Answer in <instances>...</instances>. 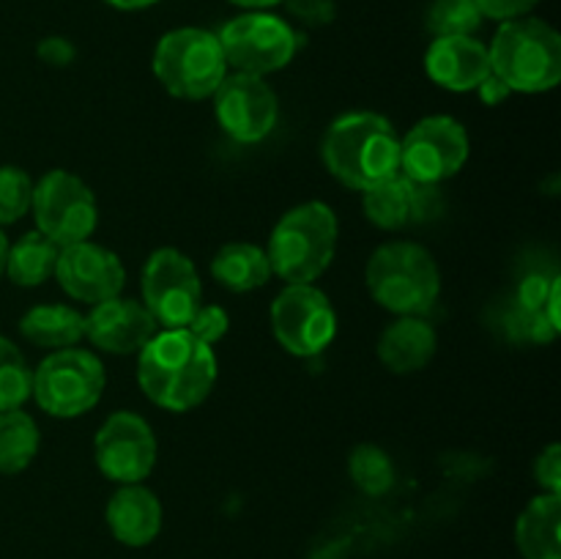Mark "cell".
Masks as SVG:
<instances>
[{
    "label": "cell",
    "mask_w": 561,
    "mask_h": 559,
    "mask_svg": "<svg viewBox=\"0 0 561 559\" xmlns=\"http://www.w3.org/2000/svg\"><path fill=\"white\" fill-rule=\"evenodd\" d=\"M485 22L477 0H433L427 9V31L442 36H474Z\"/></svg>",
    "instance_id": "obj_28"
},
{
    "label": "cell",
    "mask_w": 561,
    "mask_h": 559,
    "mask_svg": "<svg viewBox=\"0 0 561 559\" xmlns=\"http://www.w3.org/2000/svg\"><path fill=\"white\" fill-rule=\"evenodd\" d=\"M288 5L290 16L299 20L301 25H310V27H323L334 20L337 14V5L334 0H283Z\"/></svg>",
    "instance_id": "obj_32"
},
{
    "label": "cell",
    "mask_w": 561,
    "mask_h": 559,
    "mask_svg": "<svg viewBox=\"0 0 561 559\" xmlns=\"http://www.w3.org/2000/svg\"><path fill=\"white\" fill-rule=\"evenodd\" d=\"M365 283L378 307L392 316H425L442 296L436 258L416 241H387L370 255Z\"/></svg>",
    "instance_id": "obj_5"
},
{
    "label": "cell",
    "mask_w": 561,
    "mask_h": 559,
    "mask_svg": "<svg viewBox=\"0 0 561 559\" xmlns=\"http://www.w3.org/2000/svg\"><path fill=\"white\" fill-rule=\"evenodd\" d=\"M107 5H113V9L118 11H142V9H151V5H157L159 0H104Z\"/></svg>",
    "instance_id": "obj_36"
},
{
    "label": "cell",
    "mask_w": 561,
    "mask_h": 559,
    "mask_svg": "<svg viewBox=\"0 0 561 559\" xmlns=\"http://www.w3.org/2000/svg\"><path fill=\"white\" fill-rule=\"evenodd\" d=\"M321 159L340 184L365 192L400 173V135L383 115L354 110L329 124Z\"/></svg>",
    "instance_id": "obj_2"
},
{
    "label": "cell",
    "mask_w": 561,
    "mask_h": 559,
    "mask_svg": "<svg viewBox=\"0 0 561 559\" xmlns=\"http://www.w3.org/2000/svg\"><path fill=\"white\" fill-rule=\"evenodd\" d=\"M38 425L27 411H0V475H20L38 455Z\"/></svg>",
    "instance_id": "obj_25"
},
{
    "label": "cell",
    "mask_w": 561,
    "mask_h": 559,
    "mask_svg": "<svg viewBox=\"0 0 561 559\" xmlns=\"http://www.w3.org/2000/svg\"><path fill=\"white\" fill-rule=\"evenodd\" d=\"M211 277L230 294H250L263 288L274 274L263 247L250 241H230L211 258Z\"/></svg>",
    "instance_id": "obj_22"
},
{
    "label": "cell",
    "mask_w": 561,
    "mask_h": 559,
    "mask_svg": "<svg viewBox=\"0 0 561 559\" xmlns=\"http://www.w3.org/2000/svg\"><path fill=\"white\" fill-rule=\"evenodd\" d=\"M438 349V334L433 323L422 316H398L378 338V360L392 373H416L431 365Z\"/></svg>",
    "instance_id": "obj_20"
},
{
    "label": "cell",
    "mask_w": 561,
    "mask_h": 559,
    "mask_svg": "<svg viewBox=\"0 0 561 559\" xmlns=\"http://www.w3.org/2000/svg\"><path fill=\"white\" fill-rule=\"evenodd\" d=\"M520 559H561V497L537 493L515 521Z\"/></svg>",
    "instance_id": "obj_21"
},
{
    "label": "cell",
    "mask_w": 561,
    "mask_h": 559,
    "mask_svg": "<svg viewBox=\"0 0 561 559\" xmlns=\"http://www.w3.org/2000/svg\"><path fill=\"white\" fill-rule=\"evenodd\" d=\"M469 132L453 115H427L400 137V173L416 184L438 186L469 162Z\"/></svg>",
    "instance_id": "obj_10"
},
{
    "label": "cell",
    "mask_w": 561,
    "mask_h": 559,
    "mask_svg": "<svg viewBox=\"0 0 561 559\" xmlns=\"http://www.w3.org/2000/svg\"><path fill=\"white\" fill-rule=\"evenodd\" d=\"M20 334L44 351L71 349L85 338V316L71 305H36L20 318Z\"/></svg>",
    "instance_id": "obj_23"
},
{
    "label": "cell",
    "mask_w": 561,
    "mask_h": 559,
    "mask_svg": "<svg viewBox=\"0 0 561 559\" xmlns=\"http://www.w3.org/2000/svg\"><path fill=\"white\" fill-rule=\"evenodd\" d=\"M157 436L135 411H115L93 436V460L118 486L142 482L157 466Z\"/></svg>",
    "instance_id": "obj_13"
},
{
    "label": "cell",
    "mask_w": 561,
    "mask_h": 559,
    "mask_svg": "<svg viewBox=\"0 0 561 559\" xmlns=\"http://www.w3.org/2000/svg\"><path fill=\"white\" fill-rule=\"evenodd\" d=\"M268 321L274 340L299 360L318 356L337 338V312L316 283L285 285L272 301Z\"/></svg>",
    "instance_id": "obj_12"
},
{
    "label": "cell",
    "mask_w": 561,
    "mask_h": 559,
    "mask_svg": "<svg viewBox=\"0 0 561 559\" xmlns=\"http://www.w3.org/2000/svg\"><path fill=\"white\" fill-rule=\"evenodd\" d=\"M354 486L367 497H383L394 486V464L378 444H359L348 458Z\"/></svg>",
    "instance_id": "obj_26"
},
{
    "label": "cell",
    "mask_w": 561,
    "mask_h": 559,
    "mask_svg": "<svg viewBox=\"0 0 561 559\" xmlns=\"http://www.w3.org/2000/svg\"><path fill=\"white\" fill-rule=\"evenodd\" d=\"M365 217L381 230H405L442 212L438 186L416 184L403 173L389 175L381 184L362 192Z\"/></svg>",
    "instance_id": "obj_16"
},
{
    "label": "cell",
    "mask_w": 561,
    "mask_h": 559,
    "mask_svg": "<svg viewBox=\"0 0 561 559\" xmlns=\"http://www.w3.org/2000/svg\"><path fill=\"white\" fill-rule=\"evenodd\" d=\"M228 69L266 77L285 69L299 53V33L272 11H244L217 33Z\"/></svg>",
    "instance_id": "obj_8"
},
{
    "label": "cell",
    "mask_w": 561,
    "mask_h": 559,
    "mask_svg": "<svg viewBox=\"0 0 561 559\" xmlns=\"http://www.w3.org/2000/svg\"><path fill=\"white\" fill-rule=\"evenodd\" d=\"M214 113L230 140L261 142L277 126L279 102L263 77L233 71L214 91Z\"/></svg>",
    "instance_id": "obj_14"
},
{
    "label": "cell",
    "mask_w": 561,
    "mask_h": 559,
    "mask_svg": "<svg viewBox=\"0 0 561 559\" xmlns=\"http://www.w3.org/2000/svg\"><path fill=\"white\" fill-rule=\"evenodd\" d=\"M36 53L47 66H69L75 60L77 47L64 36H47L38 42Z\"/></svg>",
    "instance_id": "obj_34"
},
{
    "label": "cell",
    "mask_w": 561,
    "mask_h": 559,
    "mask_svg": "<svg viewBox=\"0 0 561 559\" xmlns=\"http://www.w3.org/2000/svg\"><path fill=\"white\" fill-rule=\"evenodd\" d=\"M137 384L159 409H197L217 384V354L186 329H159L137 351Z\"/></svg>",
    "instance_id": "obj_1"
},
{
    "label": "cell",
    "mask_w": 561,
    "mask_h": 559,
    "mask_svg": "<svg viewBox=\"0 0 561 559\" xmlns=\"http://www.w3.org/2000/svg\"><path fill=\"white\" fill-rule=\"evenodd\" d=\"M537 3H540V0H477L482 16L496 22H510V20H518V16H529V11L535 9Z\"/></svg>",
    "instance_id": "obj_33"
},
{
    "label": "cell",
    "mask_w": 561,
    "mask_h": 559,
    "mask_svg": "<svg viewBox=\"0 0 561 559\" xmlns=\"http://www.w3.org/2000/svg\"><path fill=\"white\" fill-rule=\"evenodd\" d=\"M107 373L102 360L88 349H60L49 351L33 370L31 398L42 411L58 420H71L102 400Z\"/></svg>",
    "instance_id": "obj_7"
},
{
    "label": "cell",
    "mask_w": 561,
    "mask_h": 559,
    "mask_svg": "<svg viewBox=\"0 0 561 559\" xmlns=\"http://www.w3.org/2000/svg\"><path fill=\"white\" fill-rule=\"evenodd\" d=\"M477 93H480V99L488 104V107H496V104H502L504 99L513 96V91H510V88L504 85V82L499 80V77H493V75H488L485 80L480 82Z\"/></svg>",
    "instance_id": "obj_35"
},
{
    "label": "cell",
    "mask_w": 561,
    "mask_h": 559,
    "mask_svg": "<svg viewBox=\"0 0 561 559\" xmlns=\"http://www.w3.org/2000/svg\"><path fill=\"white\" fill-rule=\"evenodd\" d=\"M31 212L38 233L58 247L88 241L99 225L96 195L69 170H49L33 184Z\"/></svg>",
    "instance_id": "obj_9"
},
{
    "label": "cell",
    "mask_w": 561,
    "mask_h": 559,
    "mask_svg": "<svg viewBox=\"0 0 561 559\" xmlns=\"http://www.w3.org/2000/svg\"><path fill=\"white\" fill-rule=\"evenodd\" d=\"M340 239L337 214L321 201H307L283 214L268 236L266 255L272 274L285 285L316 283L334 261Z\"/></svg>",
    "instance_id": "obj_3"
},
{
    "label": "cell",
    "mask_w": 561,
    "mask_h": 559,
    "mask_svg": "<svg viewBox=\"0 0 561 559\" xmlns=\"http://www.w3.org/2000/svg\"><path fill=\"white\" fill-rule=\"evenodd\" d=\"M104 518H107L110 535L121 546L146 548L162 532V502L151 488L131 482V486H121L110 497Z\"/></svg>",
    "instance_id": "obj_19"
},
{
    "label": "cell",
    "mask_w": 561,
    "mask_h": 559,
    "mask_svg": "<svg viewBox=\"0 0 561 559\" xmlns=\"http://www.w3.org/2000/svg\"><path fill=\"white\" fill-rule=\"evenodd\" d=\"M53 277L71 299L93 307L99 301L121 296L126 285V269L113 250L88 239L60 247Z\"/></svg>",
    "instance_id": "obj_15"
},
{
    "label": "cell",
    "mask_w": 561,
    "mask_h": 559,
    "mask_svg": "<svg viewBox=\"0 0 561 559\" xmlns=\"http://www.w3.org/2000/svg\"><path fill=\"white\" fill-rule=\"evenodd\" d=\"M491 75L513 93H546L561 82V38L537 16L502 22L488 44Z\"/></svg>",
    "instance_id": "obj_4"
},
{
    "label": "cell",
    "mask_w": 561,
    "mask_h": 559,
    "mask_svg": "<svg viewBox=\"0 0 561 559\" xmlns=\"http://www.w3.org/2000/svg\"><path fill=\"white\" fill-rule=\"evenodd\" d=\"M60 247L49 241L47 236L31 230V233L20 236L14 244H9V255H5V277L22 288H36V285L47 283L58 266Z\"/></svg>",
    "instance_id": "obj_24"
},
{
    "label": "cell",
    "mask_w": 561,
    "mask_h": 559,
    "mask_svg": "<svg viewBox=\"0 0 561 559\" xmlns=\"http://www.w3.org/2000/svg\"><path fill=\"white\" fill-rule=\"evenodd\" d=\"M33 392V370L25 354L0 334V411L22 409Z\"/></svg>",
    "instance_id": "obj_27"
},
{
    "label": "cell",
    "mask_w": 561,
    "mask_h": 559,
    "mask_svg": "<svg viewBox=\"0 0 561 559\" xmlns=\"http://www.w3.org/2000/svg\"><path fill=\"white\" fill-rule=\"evenodd\" d=\"M425 71L444 91H477L480 82L491 75L488 47L474 36L433 38L425 53Z\"/></svg>",
    "instance_id": "obj_18"
},
{
    "label": "cell",
    "mask_w": 561,
    "mask_h": 559,
    "mask_svg": "<svg viewBox=\"0 0 561 559\" xmlns=\"http://www.w3.org/2000/svg\"><path fill=\"white\" fill-rule=\"evenodd\" d=\"M153 75L159 85L184 102L211 99L228 77L222 44L217 33L203 27H175L153 47Z\"/></svg>",
    "instance_id": "obj_6"
},
{
    "label": "cell",
    "mask_w": 561,
    "mask_h": 559,
    "mask_svg": "<svg viewBox=\"0 0 561 559\" xmlns=\"http://www.w3.org/2000/svg\"><path fill=\"white\" fill-rule=\"evenodd\" d=\"M5 255H9V239H5V233L0 230V277L5 274Z\"/></svg>",
    "instance_id": "obj_38"
},
{
    "label": "cell",
    "mask_w": 561,
    "mask_h": 559,
    "mask_svg": "<svg viewBox=\"0 0 561 559\" xmlns=\"http://www.w3.org/2000/svg\"><path fill=\"white\" fill-rule=\"evenodd\" d=\"M228 3L239 5V9L244 11H268L274 9V5L283 3V0H228Z\"/></svg>",
    "instance_id": "obj_37"
},
{
    "label": "cell",
    "mask_w": 561,
    "mask_h": 559,
    "mask_svg": "<svg viewBox=\"0 0 561 559\" xmlns=\"http://www.w3.org/2000/svg\"><path fill=\"white\" fill-rule=\"evenodd\" d=\"M33 179L22 168L0 164V225L20 223L31 212Z\"/></svg>",
    "instance_id": "obj_29"
},
{
    "label": "cell",
    "mask_w": 561,
    "mask_h": 559,
    "mask_svg": "<svg viewBox=\"0 0 561 559\" xmlns=\"http://www.w3.org/2000/svg\"><path fill=\"white\" fill-rule=\"evenodd\" d=\"M535 480L542 493H559L561 497V444H548L535 458Z\"/></svg>",
    "instance_id": "obj_31"
},
{
    "label": "cell",
    "mask_w": 561,
    "mask_h": 559,
    "mask_svg": "<svg viewBox=\"0 0 561 559\" xmlns=\"http://www.w3.org/2000/svg\"><path fill=\"white\" fill-rule=\"evenodd\" d=\"M184 329H186V332L195 334L201 343L214 345V343H219L225 334H228L230 318H228V312H225L219 305H201V307H197L195 316H192V321L186 323Z\"/></svg>",
    "instance_id": "obj_30"
},
{
    "label": "cell",
    "mask_w": 561,
    "mask_h": 559,
    "mask_svg": "<svg viewBox=\"0 0 561 559\" xmlns=\"http://www.w3.org/2000/svg\"><path fill=\"white\" fill-rule=\"evenodd\" d=\"M142 305L159 329H184L203 305V283L190 255L175 247L151 252L140 274Z\"/></svg>",
    "instance_id": "obj_11"
},
{
    "label": "cell",
    "mask_w": 561,
    "mask_h": 559,
    "mask_svg": "<svg viewBox=\"0 0 561 559\" xmlns=\"http://www.w3.org/2000/svg\"><path fill=\"white\" fill-rule=\"evenodd\" d=\"M157 332L159 323L137 299L113 296L85 312V338L107 354H137Z\"/></svg>",
    "instance_id": "obj_17"
}]
</instances>
